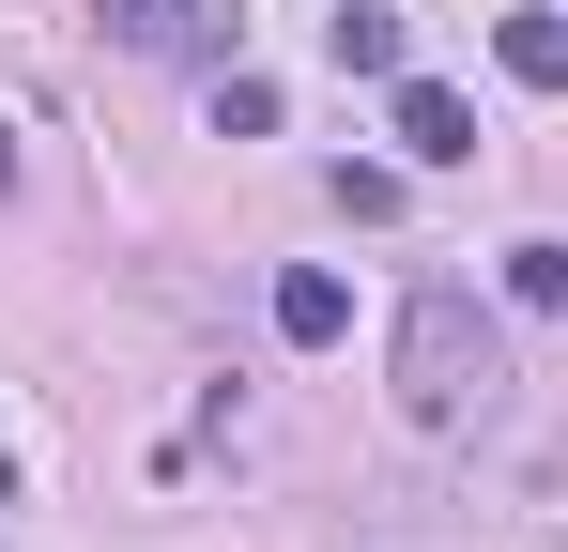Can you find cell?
Wrapping results in <instances>:
<instances>
[{
  "mask_svg": "<svg viewBox=\"0 0 568 552\" xmlns=\"http://www.w3.org/2000/svg\"><path fill=\"white\" fill-rule=\"evenodd\" d=\"M93 16L139 62H231V0H93Z\"/></svg>",
  "mask_w": 568,
  "mask_h": 552,
  "instance_id": "2",
  "label": "cell"
},
{
  "mask_svg": "<svg viewBox=\"0 0 568 552\" xmlns=\"http://www.w3.org/2000/svg\"><path fill=\"white\" fill-rule=\"evenodd\" d=\"M399 415L415 430H491L507 415V323L476 292H415L399 307Z\"/></svg>",
  "mask_w": 568,
  "mask_h": 552,
  "instance_id": "1",
  "label": "cell"
},
{
  "mask_svg": "<svg viewBox=\"0 0 568 552\" xmlns=\"http://www.w3.org/2000/svg\"><path fill=\"white\" fill-rule=\"evenodd\" d=\"M0 184H16V123H0Z\"/></svg>",
  "mask_w": 568,
  "mask_h": 552,
  "instance_id": "9",
  "label": "cell"
},
{
  "mask_svg": "<svg viewBox=\"0 0 568 552\" xmlns=\"http://www.w3.org/2000/svg\"><path fill=\"white\" fill-rule=\"evenodd\" d=\"M507 307H568V246H554V231L507 246Z\"/></svg>",
  "mask_w": 568,
  "mask_h": 552,
  "instance_id": "7",
  "label": "cell"
},
{
  "mask_svg": "<svg viewBox=\"0 0 568 552\" xmlns=\"http://www.w3.org/2000/svg\"><path fill=\"white\" fill-rule=\"evenodd\" d=\"M215 139H277V78H215Z\"/></svg>",
  "mask_w": 568,
  "mask_h": 552,
  "instance_id": "8",
  "label": "cell"
},
{
  "mask_svg": "<svg viewBox=\"0 0 568 552\" xmlns=\"http://www.w3.org/2000/svg\"><path fill=\"white\" fill-rule=\"evenodd\" d=\"M491 62H507L523 92H568V16H507V31H491Z\"/></svg>",
  "mask_w": 568,
  "mask_h": 552,
  "instance_id": "6",
  "label": "cell"
},
{
  "mask_svg": "<svg viewBox=\"0 0 568 552\" xmlns=\"http://www.w3.org/2000/svg\"><path fill=\"white\" fill-rule=\"evenodd\" d=\"M277 338H292V354H323V338H354V292H338L323 262H292V276H277Z\"/></svg>",
  "mask_w": 568,
  "mask_h": 552,
  "instance_id": "4",
  "label": "cell"
},
{
  "mask_svg": "<svg viewBox=\"0 0 568 552\" xmlns=\"http://www.w3.org/2000/svg\"><path fill=\"white\" fill-rule=\"evenodd\" d=\"M323 47H338V78H399V47H415V31H399L384 0H354V16H323Z\"/></svg>",
  "mask_w": 568,
  "mask_h": 552,
  "instance_id": "5",
  "label": "cell"
},
{
  "mask_svg": "<svg viewBox=\"0 0 568 552\" xmlns=\"http://www.w3.org/2000/svg\"><path fill=\"white\" fill-rule=\"evenodd\" d=\"M384 123H399L415 170H462V154H476V108H462L446 78H384Z\"/></svg>",
  "mask_w": 568,
  "mask_h": 552,
  "instance_id": "3",
  "label": "cell"
},
{
  "mask_svg": "<svg viewBox=\"0 0 568 552\" xmlns=\"http://www.w3.org/2000/svg\"><path fill=\"white\" fill-rule=\"evenodd\" d=\"M0 507H16V446H0Z\"/></svg>",
  "mask_w": 568,
  "mask_h": 552,
  "instance_id": "10",
  "label": "cell"
}]
</instances>
